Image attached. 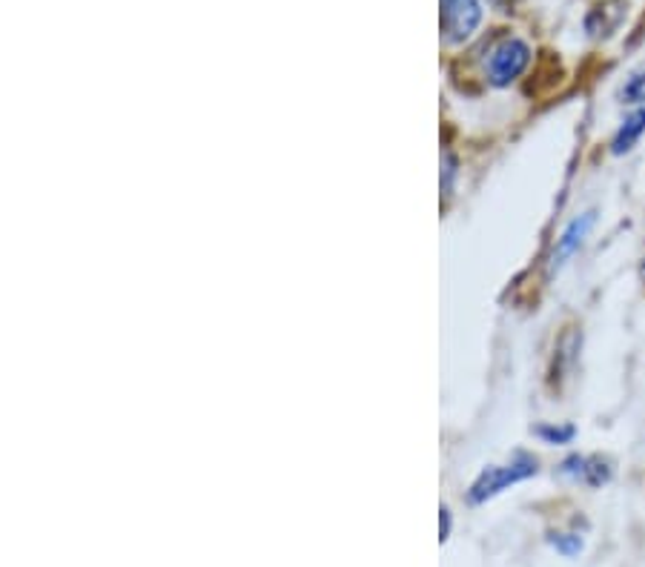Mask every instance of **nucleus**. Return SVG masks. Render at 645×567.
Segmentation results:
<instances>
[{
    "instance_id": "nucleus-1",
    "label": "nucleus",
    "mask_w": 645,
    "mask_h": 567,
    "mask_svg": "<svg viewBox=\"0 0 645 567\" xmlns=\"http://www.w3.org/2000/svg\"><path fill=\"white\" fill-rule=\"evenodd\" d=\"M536 458L531 456V453H514V458L508 464H493V467H485V471L479 473V478L471 485V493H468V498H471L473 505H482V502H488V498L500 496L502 491H508L511 485H520V482H525V478L536 476Z\"/></svg>"
},
{
    "instance_id": "nucleus-2",
    "label": "nucleus",
    "mask_w": 645,
    "mask_h": 567,
    "mask_svg": "<svg viewBox=\"0 0 645 567\" xmlns=\"http://www.w3.org/2000/svg\"><path fill=\"white\" fill-rule=\"evenodd\" d=\"M528 63H531L528 43L520 41V38H508L488 58V78H491L493 86H508L525 72Z\"/></svg>"
},
{
    "instance_id": "nucleus-3",
    "label": "nucleus",
    "mask_w": 645,
    "mask_h": 567,
    "mask_svg": "<svg viewBox=\"0 0 645 567\" xmlns=\"http://www.w3.org/2000/svg\"><path fill=\"white\" fill-rule=\"evenodd\" d=\"M482 21L479 0H442V32L448 43H465Z\"/></svg>"
},
{
    "instance_id": "nucleus-4",
    "label": "nucleus",
    "mask_w": 645,
    "mask_h": 567,
    "mask_svg": "<svg viewBox=\"0 0 645 567\" xmlns=\"http://www.w3.org/2000/svg\"><path fill=\"white\" fill-rule=\"evenodd\" d=\"M560 473L588 487H603L614 476V467L603 456H569L560 464Z\"/></svg>"
},
{
    "instance_id": "nucleus-5",
    "label": "nucleus",
    "mask_w": 645,
    "mask_h": 567,
    "mask_svg": "<svg viewBox=\"0 0 645 567\" xmlns=\"http://www.w3.org/2000/svg\"><path fill=\"white\" fill-rule=\"evenodd\" d=\"M591 227H594V213H585V215H580V218H574L569 227L562 229V236L556 238V247H554V252H551V261H549L551 276H554V272L560 270L562 264L569 261L571 256H574L576 249L583 247V241H585V236L591 233Z\"/></svg>"
},
{
    "instance_id": "nucleus-6",
    "label": "nucleus",
    "mask_w": 645,
    "mask_h": 567,
    "mask_svg": "<svg viewBox=\"0 0 645 567\" xmlns=\"http://www.w3.org/2000/svg\"><path fill=\"white\" fill-rule=\"evenodd\" d=\"M625 12H628V3H625V0H603L600 7H594L585 14V32H588L591 38H597V41L600 38H611L620 27H623Z\"/></svg>"
},
{
    "instance_id": "nucleus-7",
    "label": "nucleus",
    "mask_w": 645,
    "mask_h": 567,
    "mask_svg": "<svg viewBox=\"0 0 645 567\" xmlns=\"http://www.w3.org/2000/svg\"><path fill=\"white\" fill-rule=\"evenodd\" d=\"M645 132V110H634L628 118L623 121V126L617 130L614 141H611V153L614 155H625L632 153L637 141L643 138Z\"/></svg>"
},
{
    "instance_id": "nucleus-8",
    "label": "nucleus",
    "mask_w": 645,
    "mask_h": 567,
    "mask_svg": "<svg viewBox=\"0 0 645 567\" xmlns=\"http://www.w3.org/2000/svg\"><path fill=\"white\" fill-rule=\"evenodd\" d=\"M534 433L545 444H571L576 436V427L574 424H540Z\"/></svg>"
},
{
    "instance_id": "nucleus-9",
    "label": "nucleus",
    "mask_w": 645,
    "mask_h": 567,
    "mask_svg": "<svg viewBox=\"0 0 645 567\" xmlns=\"http://www.w3.org/2000/svg\"><path fill=\"white\" fill-rule=\"evenodd\" d=\"M620 97H623V104H645V66L632 72V78L620 90Z\"/></svg>"
},
{
    "instance_id": "nucleus-10",
    "label": "nucleus",
    "mask_w": 645,
    "mask_h": 567,
    "mask_svg": "<svg viewBox=\"0 0 645 567\" xmlns=\"http://www.w3.org/2000/svg\"><path fill=\"white\" fill-rule=\"evenodd\" d=\"M549 542L556 547V554L569 556V559H574V556L583 554V545H585L580 533H554Z\"/></svg>"
},
{
    "instance_id": "nucleus-11",
    "label": "nucleus",
    "mask_w": 645,
    "mask_h": 567,
    "mask_svg": "<svg viewBox=\"0 0 645 567\" xmlns=\"http://www.w3.org/2000/svg\"><path fill=\"white\" fill-rule=\"evenodd\" d=\"M451 511H448V507H442V511H439V539L442 542H448L451 539Z\"/></svg>"
},
{
    "instance_id": "nucleus-12",
    "label": "nucleus",
    "mask_w": 645,
    "mask_h": 567,
    "mask_svg": "<svg viewBox=\"0 0 645 567\" xmlns=\"http://www.w3.org/2000/svg\"><path fill=\"white\" fill-rule=\"evenodd\" d=\"M453 175H457V164H453L451 155H444V181H442V189H444V193H451Z\"/></svg>"
},
{
    "instance_id": "nucleus-13",
    "label": "nucleus",
    "mask_w": 645,
    "mask_h": 567,
    "mask_svg": "<svg viewBox=\"0 0 645 567\" xmlns=\"http://www.w3.org/2000/svg\"><path fill=\"white\" fill-rule=\"evenodd\" d=\"M643 276H645V261H643Z\"/></svg>"
}]
</instances>
